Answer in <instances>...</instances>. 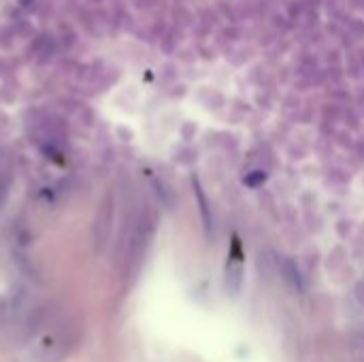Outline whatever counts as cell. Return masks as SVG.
Returning <instances> with one entry per match:
<instances>
[]
</instances>
